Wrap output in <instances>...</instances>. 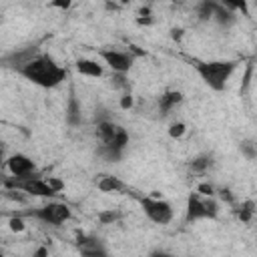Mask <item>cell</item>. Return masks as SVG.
<instances>
[{
	"mask_svg": "<svg viewBox=\"0 0 257 257\" xmlns=\"http://www.w3.org/2000/svg\"><path fill=\"white\" fill-rule=\"evenodd\" d=\"M96 189L102 193H120V191H124V183L118 177L100 175V179L96 181Z\"/></svg>",
	"mask_w": 257,
	"mask_h": 257,
	"instance_id": "4fadbf2b",
	"label": "cell"
},
{
	"mask_svg": "<svg viewBox=\"0 0 257 257\" xmlns=\"http://www.w3.org/2000/svg\"><path fill=\"white\" fill-rule=\"evenodd\" d=\"M213 20L221 26H229L237 20L233 8H229V4H217L215 2V10H213Z\"/></svg>",
	"mask_w": 257,
	"mask_h": 257,
	"instance_id": "5bb4252c",
	"label": "cell"
},
{
	"mask_svg": "<svg viewBox=\"0 0 257 257\" xmlns=\"http://www.w3.org/2000/svg\"><path fill=\"white\" fill-rule=\"evenodd\" d=\"M24 215L32 217V219H38L42 223H48V225H62L66 221L72 219V211L66 203H60V201H50L42 207H36L32 211H26Z\"/></svg>",
	"mask_w": 257,
	"mask_h": 257,
	"instance_id": "277c9868",
	"label": "cell"
},
{
	"mask_svg": "<svg viewBox=\"0 0 257 257\" xmlns=\"http://www.w3.org/2000/svg\"><path fill=\"white\" fill-rule=\"evenodd\" d=\"M219 215V203L213 197H203L197 191L187 197V207H185V221L195 223L203 219H217Z\"/></svg>",
	"mask_w": 257,
	"mask_h": 257,
	"instance_id": "3957f363",
	"label": "cell"
},
{
	"mask_svg": "<svg viewBox=\"0 0 257 257\" xmlns=\"http://www.w3.org/2000/svg\"><path fill=\"white\" fill-rule=\"evenodd\" d=\"M241 153L251 161V159H255V145L251 143V141H243L241 143Z\"/></svg>",
	"mask_w": 257,
	"mask_h": 257,
	"instance_id": "44dd1931",
	"label": "cell"
},
{
	"mask_svg": "<svg viewBox=\"0 0 257 257\" xmlns=\"http://www.w3.org/2000/svg\"><path fill=\"white\" fill-rule=\"evenodd\" d=\"M211 167H213V155H207V153L191 159V163H189V169L193 173H207Z\"/></svg>",
	"mask_w": 257,
	"mask_h": 257,
	"instance_id": "9a60e30c",
	"label": "cell"
},
{
	"mask_svg": "<svg viewBox=\"0 0 257 257\" xmlns=\"http://www.w3.org/2000/svg\"><path fill=\"white\" fill-rule=\"evenodd\" d=\"M74 68H76L78 74L88 76V78H100L104 74L102 64L98 60H94V58H78L74 62Z\"/></svg>",
	"mask_w": 257,
	"mask_h": 257,
	"instance_id": "8fae6325",
	"label": "cell"
},
{
	"mask_svg": "<svg viewBox=\"0 0 257 257\" xmlns=\"http://www.w3.org/2000/svg\"><path fill=\"white\" fill-rule=\"evenodd\" d=\"M171 36H173V40H181L183 30H181V28H173V30H171Z\"/></svg>",
	"mask_w": 257,
	"mask_h": 257,
	"instance_id": "4316f807",
	"label": "cell"
},
{
	"mask_svg": "<svg viewBox=\"0 0 257 257\" xmlns=\"http://www.w3.org/2000/svg\"><path fill=\"white\" fill-rule=\"evenodd\" d=\"M253 213H255V203H253V201H245V203L241 205V209L237 211V215H239V219H241L243 223H249V221L253 219Z\"/></svg>",
	"mask_w": 257,
	"mask_h": 257,
	"instance_id": "e0dca14e",
	"label": "cell"
},
{
	"mask_svg": "<svg viewBox=\"0 0 257 257\" xmlns=\"http://www.w3.org/2000/svg\"><path fill=\"white\" fill-rule=\"evenodd\" d=\"M237 60H195L193 66L201 80L215 92H223L237 68Z\"/></svg>",
	"mask_w": 257,
	"mask_h": 257,
	"instance_id": "7a4b0ae2",
	"label": "cell"
},
{
	"mask_svg": "<svg viewBox=\"0 0 257 257\" xmlns=\"http://www.w3.org/2000/svg\"><path fill=\"white\" fill-rule=\"evenodd\" d=\"M141 207H143V213L149 217V221L157 223V225H169L173 221V205L157 195H151V197H143L139 199Z\"/></svg>",
	"mask_w": 257,
	"mask_h": 257,
	"instance_id": "8992f818",
	"label": "cell"
},
{
	"mask_svg": "<svg viewBox=\"0 0 257 257\" xmlns=\"http://www.w3.org/2000/svg\"><path fill=\"white\" fill-rule=\"evenodd\" d=\"M120 217H122V215H120L118 211H114V209H104V211H98V213H96V219H98L100 225H112V223H116Z\"/></svg>",
	"mask_w": 257,
	"mask_h": 257,
	"instance_id": "2e32d148",
	"label": "cell"
},
{
	"mask_svg": "<svg viewBox=\"0 0 257 257\" xmlns=\"http://www.w3.org/2000/svg\"><path fill=\"white\" fill-rule=\"evenodd\" d=\"M213 10H215V2H209V0H205V2H201L197 6V14H199L201 20H211L213 18Z\"/></svg>",
	"mask_w": 257,
	"mask_h": 257,
	"instance_id": "ac0fdd59",
	"label": "cell"
},
{
	"mask_svg": "<svg viewBox=\"0 0 257 257\" xmlns=\"http://www.w3.org/2000/svg\"><path fill=\"white\" fill-rule=\"evenodd\" d=\"M76 249L80 251V257H110L104 243L94 235H78Z\"/></svg>",
	"mask_w": 257,
	"mask_h": 257,
	"instance_id": "9c48e42d",
	"label": "cell"
},
{
	"mask_svg": "<svg viewBox=\"0 0 257 257\" xmlns=\"http://www.w3.org/2000/svg\"><path fill=\"white\" fill-rule=\"evenodd\" d=\"M0 257H6V255H4V253H2V251H0Z\"/></svg>",
	"mask_w": 257,
	"mask_h": 257,
	"instance_id": "4dcf8cb0",
	"label": "cell"
},
{
	"mask_svg": "<svg viewBox=\"0 0 257 257\" xmlns=\"http://www.w3.org/2000/svg\"><path fill=\"white\" fill-rule=\"evenodd\" d=\"M197 193L203 195V197H213V195H215V187H213L211 183H201V185L197 187Z\"/></svg>",
	"mask_w": 257,
	"mask_h": 257,
	"instance_id": "7402d4cb",
	"label": "cell"
},
{
	"mask_svg": "<svg viewBox=\"0 0 257 257\" xmlns=\"http://www.w3.org/2000/svg\"><path fill=\"white\" fill-rule=\"evenodd\" d=\"M133 104H135V98H133V94L124 92V94L120 96V108H122V110H128V108H133Z\"/></svg>",
	"mask_w": 257,
	"mask_h": 257,
	"instance_id": "603a6c76",
	"label": "cell"
},
{
	"mask_svg": "<svg viewBox=\"0 0 257 257\" xmlns=\"http://www.w3.org/2000/svg\"><path fill=\"white\" fill-rule=\"evenodd\" d=\"M4 187L10 189V191H20V193H26V195H32V197H56L58 193L46 183V179H40V177H32V179H4Z\"/></svg>",
	"mask_w": 257,
	"mask_h": 257,
	"instance_id": "5b68a950",
	"label": "cell"
},
{
	"mask_svg": "<svg viewBox=\"0 0 257 257\" xmlns=\"http://www.w3.org/2000/svg\"><path fill=\"white\" fill-rule=\"evenodd\" d=\"M137 22H139V24H151V22H153V16H139Z\"/></svg>",
	"mask_w": 257,
	"mask_h": 257,
	"instance_id": "83f0119b",
	"label": "cell"
},
{
	"mask_svg": "<svg viewBox=\"0 0 257 257\" xmlns=\"http://www.w3.org/2000/svg\"><path fill=\"white\" fill-rule=\"evenodd\" d=\"M18 72L40 88H56L68 76V70L62 64H58L50 54H36Z\"/></svg>",
	"mask_w": 257,
	"mask_h": 257,
	"instance_id": "6da1fadb",
	"label": "cell"
},
{
	"mask_svg": "<svg viewBox=\"0 0 257 257\" xmlns=\"http://www.w3.org/2000/svg\"><path fill=\"white\" fill-rule=\"evenodd\" d=\"M181 102H183V92H181V90H173V88L165 90V92L159 96V112H161V116H167V114H169L171 110H175Z\"/></svg>",
	"mask_w": 257,
	"mask_h": 257,
	"instance_id": "30bf717a",
	"label": "cell"
},
{
	"mask_svg": "<svg viewBox=\"0 0 257 257\" xmlns=\"http://www.w3.org/2000/svg\"><path fill=\"white\" fill-rule=\"evenodd\" d=\"M32 257H48V249H46V247H38Z\"/></svg>",
	"mask_w": 257,
	"mask_h": 257,
	"instance_id": "484cf974",
	"label": "cell"
},
{
	"mask_svg": "<svg viewBox=\"0 0 257 257\" xmlns=\"http://www.w3.org/2000/svg\"><path fill=\"white\" fill-rule=\"evenodd\" d=\"M46 183H48L56 193H60V191L64 189V183H62L60 179H56V177H48V179H46Z\"/></svg>",
	"mask_w": 257,
	"mask_h": 257,
	"instance_id": "cb8c5ba5",
	"label": "cell"
},
{
	"mask_svg": "<svg viewBox=\"0 0 257 257\" xmlns=\"http://www.w3.org/2000/svg\"><path fill=\"white\" fill-rule=\"evenodd\" d=\"M8 227H10V231H14V233H22V231L26 229V223L22 221V217H20V215H16V217H10Z\"/></svg>",
	"mask_w": 257,
	"mask_h": 257,
	"instance_id": "ffe728a7",
	"label": "cell"
},
{
	"mask_svg": "<svg viewBox=\"0 0 257 257\" xmlns=\"http://www.w3.org/2000/svg\"><path fill=\"white\" fill-rule=\"evenodd\" d=\"M6 167L12 175V179H32V177H40L38 171H36V163L28 157V155H22V153H16V155H10L6 159Z\"/></svg>",
	"mask_w": 257,
	"mask_h": 257,
	"instance_id": "ba28073f",
	"label": "cell"
},
{
	"mask_svg": "<svg viewBox=\"0 0 257 257\" xmlns=\"http://www.w3.org/2000/svg\"><path fill=\"white\" fill-rule=\"evenodd\" d=\"M64 118H66V124H68V126H78V124L82 122L80 102H78V98L74 96V92H70V96H68V102H66V114H64Z\"/></svg>",
	"mask_w": 257,
	"mask_h": 257,
	"instance_id": "7c38bea8",
	"label": "cell"
},
{
	"mask_svg": "<svg viewBox=\"0 0 257 257\" xmlns=\"http://www.w3.org/2000/svg\"><path fill=\"white\" fill-rule=\"evenodd\" d=\"M52 6H56V8H68V6H70V2H54Z\"/></svg>",
	"mask_w": 257,
	"mask_h": 257,
	"instance_id": "f1b7e54d",
	"label": "cell"
},
{
	"mask_svg": "<svg viewBox=\"0 0 257 257\" xmlns=\"http://www.w3.org/2000/svg\"><path fill=\"white\" fill-rule=\"evenodd\" d=\"M149 257H175V255H171V253H167V251H163V249H153V251L149 253Z\"/></svg>",
	"mask_w": 257,
	"mask_h": 257,
	"instance_id": "d4e9b609",
	"label": "cell"
},
{
	"mask_svg": "<svg viewBox=\"0 0 257 257\" xmlns=\"http://www.w3.org/2000/svg\"><path fill=\"white\" fill-rule=\"evenodd\" d=\"M4 151H6V145H4L2 141H0V163L4 161Z\"/></svg>",
	"mask_w": 257,
	"mask_h": 257,
	"instance_id": "f546056e",
	"label": "cell"
},
{
	"mask_svg": "<svg viewBox=\"0 0 257 257\" xmlns=\"http://www.w3.org/2000/svg\"><path fill=\"white\" fill-rule=\"evenodd\" d=\"M98 56L102 58V62L114 74H126L133 68L135 60H137V56H135L133 50H116V48H102L98 52Z\"/></svg>",
	"mask_w": 257,
	"mask_h": 257,
	"instance_id": "52a82bcc",
	"label": "cell"
},
{
	"mask_svg": "<svg viewBox=\"0 0 257 257\" xmlns=\"http://www.w3.org/2000/svg\"><path fill=\"white\" fill-rule=\"evenodd\" d=\"M0 177H2V173H0Z\"/></svg>",
	"mask_w": 257,
	"mask_h": 257,
	"instance_id": "1f68e13d",
	"label": "cell"
},
{
	"mask_svg": "<svg viewBox=\"0 0 257 257\" xmlns=\"http://www.w3.org/2000/svg\"><path fill=\"white\" fill-rule=\"evenodd\" d=\"M185 133H187V124L185 122H173L169 126V137H173V139H181Z\"/></svg>",
	"mask_w": 257,
	"mask_h": 257,
	"instance_id": "d6986e66",
	"label": "cell"
}]
</instances>
